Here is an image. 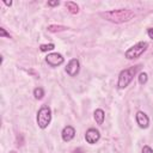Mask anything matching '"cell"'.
Returning a JSON list of instances; mask_svg holds the SVG:
<instances>
[{
	"instance_id": "6da1fadb",
	"label": "cell",
	"mask_w": 153,
	"mask_h": 153,
	"mask_svg": "<svg viewBox=\"0 0 153 153\" xmlns=\"http://www.w3.org/2000/svg\"><path fill=\"white\" fill-rule=\"evenodd\" d=\"M100 16L104 19L111 22V23L121 24V23H124V22H128V20L133 19L135 17V13L131 10H128V8H120V10L102 12Z\"/></svg>"
},
{
	"instance_id": "7a4b0ae2",
	"label": "cell",
	"mask_w": 153,
	"mask_h": 153,
	"mask_svg": "<svg viewBox=\"0 0 153 153\" xmlns=\"http://www.w3.org/2000/svg\"><path fill=\"white\" fill-rule=\"evenodd\" d=\"M140 66H133V67H129V68H126L123 71H121V73L118 74V81H117V87L120 90H123L126 88L130 82L131 80L134 79L136 72L139 71Z\"/></svg>"
},
{
	"instance_id": "3957f363",
	"label": "cell",
	"mask_w": 153,
	"mask_h": 153,
	"mask_svg": "<svg viewBox=\"0 0 153 153\" xmlns=\"http://www.w3.org/2000/svg\"><path fill=\"white\" fill-rule=\"evenodd\" d=\"M51 121V109L48 105H42L37 111V124L41 129H45Z\"/></svg>"
},
{
	"instance_id": "277c9868",
	"label": "cell",
	"mask_w": 153,
	"mask_h": 153,
	"mask_svg": "<svg viewBox=\"0 0 153 153\" xmlns=\"http://www.w3.org/2000/svg\"><path fill=\"white\" fill-rule=\"evenodd\" d=\"M148 48V43L147 42H139L136 44H134L133 47H130L126 53H124V56L128 59V60H134V59H137L140 57Z\"/></svg>"
},
{
	"instance_id": "5b68a950",
	"label": "cell",
	"mask_w": 153,
	"mask_h": 153,
	"mask_svg": "<svg viewBox=\"0 0 153 153\" xmlns=\"http://www.w3.org/2000/svg\"><path fill=\"white\" fill-rule=\"evenodd\" d=\"M65 61L63 56L59 53H50L45 56V62L50 66V67H57L60 65H62Z\"/></svg>"
},
{
	"instance_id": "8992f818",
	"label": "cell",
	"mask_w": 153,
	"mask_h": 153,
	"mask_svg": "<svg viewBox=\"0 0 153 153\" xmlns=\"http://www.w3.org/2000/svg\"><path fill=\"white\" fill-rule=\"evenodd\" d=\"M99 139H100V133H99L98 129H96V128H90V129L86 130V133H85V140H86L87 143L94 145L96 142L99 141Z\"/></svg>"
},
{
	"instance_id": "52a82bcc",
	"label": "cell",
	"mask_w": 153,
	"mask_h": 153,
	"mask_svg": "<svg viewBox=\"0 0 153 153\" xmlns=\"http://www.w3.org/2000/svg\"><path fill=\"white\" fill-rule=\"evenodd\" d=\"M79 71H80V62L78 59H72L66 66V72L71 76H75L79 73Z\"/></svg>"
},
{
	"instance_id": "ba28073f",
	"label": "cell",
	"mask_w": 153,
	"mask_h": 153,
	"mask_svg": "<svg viewBox=\"0 0 153 153\" xmlns=\"http://www.w3.org/2000/svg\"><path fill=\"white\" fill-rule=\"evenodd\" d=\"M135 117H136V123L139 124L140 128H142V129L148 128V126H149V118H148V116L143 111H137Z\"/></svg>"
},
{
	"instance_id": "9c48e42d",
	"label": "cell",
	"mask_w": 153,
	"mask_h": 153,
	"mask_svg": "<svg viewBox=\"0 0 153 153\" xmlns=\"http://www.w3.org/2000/svg\"><path fill=\"white\" fill-rule=\"evenodd\" d=\"M61 136H62V140L65 142H69L75 136V129L72 126H66L61 131Z\"/></svg>"
},
{
	"instance_id": "30bf717a",
	"label": "cell",
	"mask_w": 153,
	"mask_h": 153,
	"mask_svg": "<svg viewBox=\"0 0 153 153\" xmlns=\"http://www.w3.org/2000/svg\"><path fill=\"white\" fill-rule=\"evenodd\" d=\"M93 117H94V121L97 122V124H103L104 118H105V112L102 109H96L93 112Z\"/></svg>"
},
{
	"instance_id": "8fae6325",
	"label": "cell",
	"mask_w": 153,
	"mask_h": 153,
	"mask_svg": "<svg viewBox=\"0 0 153 153\" xmlns=\"http://www.w3.org/2000/svg\"><path fill=\"white\" fill-rule=\"evenodd\" d=\"M66 7H67V10L72 13V14H76L78 12H79V6L76 5V2H73V1H67L66 4Z\"/></svg>"
},
{
	"instance_id": "7c38bea8",
	"label": "cell",
	"mask_w": 153,
	"mask_h": 153,
	"mask_svg": "<svg viewBox=\"0 0 153 153\" xmlns=\"http://www.w3.org/2000/svg\"><path fill=\"white\" fill-rule=\"evenodd\" d=\"M67 29L68 27L63 26V25H49L48 26V31L49 32H60V31H65Z\"/></svg>"
},
{
	"instance_id": "4fadbf2b",
	"label": "cell",
	"mask_w": 153,
	"mask_h": 153,
	"mask_svg": "<svg viewBox=\"0 0 153 153\" xmlns=\"http://www.w3.org/2000/svg\"><path fill=\"white\" fill-rule=\"evenodd\" d=\"M33 96H35L36 99H42L43 96H44L43 88H42V87H36V88L33 90Z\"/></svg>"
},
{
	"instance_id": "5bb4252c",
	"label": "cell",
	"mask_w": 153,
	"mask_h": 153,
	"mask_svg": "<svg viewBox=\"0 0 153 153\" xmlns=\"http://www.w3.org/2000/svg\"><path fill=\"white\" fill-rule=\"evenodd\" d=\"M137 80H139V84H140V85H145V84L147 82V80H148V75H147V73H145V72L140 73L139 76H137Z\"/></svg>"
},
{
	"instance_id": "9a60e30c",
	"label": "cell",
	"mask_w": 153,
	"mask_h": 153,
	"mask_svg": "<svg viewBox=\"0 0 153 153\" xmlns=\"http://www.w3.org/2000/svg\"><path fill=\"white\" fill-rule=\"evenodd\" d=\"M55 48V45L53 44V43H49V44H41L39 45V50L41 51H50V50H53Z\"/></svg>"
},
{
	"instance_id": "2e32d148",
	"label": "cell",
	"mask_w": 153,
	"mask_h": 153,
	"mask_svg": "<svg viewBox=\"0 0 153 153\" xmlns=\"http://www.w3.org/2000/svg\"><path fill=\"white\" fill-rule=\"evenodd\" d=\"M0 37H1V38H4V37H7V38H11V36H10V33H8V32H6V30H5L4 27H0Z\"/></svg>"
},
{
	"instance_id": "e0dca14e",
	"label": "cell",
	"mask_w": 153,
	"mask_h": 153,
	"mask_svg": "<svg viewBox=\"0 0 153 153\" xmlns=\"http://www.w3.org/2000/svg\"><path fill=\"white\" fill-rule=\"evenodd\" d=\"M142 153H153V149L149 146H143L142 147Z\"/></svg>"
},
{
	"instance_id": "ac0fdd59",
	"label": "cell",
	"mask_w": 153,
	"mask_h": 153,
	"mask_svg": "<svg viewBox=\"0 0 153 153\" xmlns=\"http://www.w3.org/2000/svg\"><path fill=\"white\" fill-rule=\"evenodd\" d=\"M59 4H60L59 0H55V1H48V6H51V7H54V6H59Z\"/></svg>"
},
{
	"instance_id": "d6986e66",
	"label": "cell",
	"mask_w": 153,
	"mask_h": 153,
	"mask_svg": "<svg viewBox=\"0 0 153 153\" xmlns=\"http://www.w3.org/2000/svg\"><path fill=\"white\" fill-rule=\"evenodd\" d=\"M147 35L149 36V38H152V39H153V27H151V29H148V30H147Z\"/></svg>"
},
{
	"instance_id": "ffe728a7",
	"label": "cell",
	"mask_w": 153,
	"mask_h": 153,
	"mask_svg": "<svg viewBox=\"0 0 153 153\" xmlns=\"http://www.w3.org/2000/svg\"><path fill=\"white\" fill-rule=\"evenodd\" d=\"M4 4H5V5H7V6H11V5H12V1H6V0H5V1H4Z\"/></svg>"
},
{
	"instance_id": "44dd1931",
	"label": "cell",
	"mask_w": 153,
	"mask_h": 153,
	"mask_svg": "<svg viewBox=\"0 0 153 153\" xmlns=\"http://www.w3.org/2000/svg\"><path fill=\"white\" fill-rule=\"evenodd\" d=\"M74 153H82V151H81L80 148H78V149H75V151H74Z\"/></svg>"
},
{
	"instance_id": "7402d4cb",
	"label": "cell",
	"mask_w": 153,
	"mask_h": 153,
	"mask_svg": "<svg viewBox=\"0 0 153 153\" xmlns=\"http://www.w3.org/2000/svg\"><path fill=\"white\" fill-rule=\"evenodd\" d=\"M10 153H17L16 151H10Z\"/></svg>"
}]
</instances>
